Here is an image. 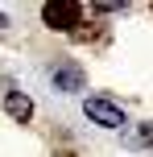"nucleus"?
Instances as JSON below:
<instances>
[{
  "instance_id": "obj_3",
  "label": "nucleus",
  "mask_w": 153,
  "mask_h": 157,
  "mask_svg": "<svg viewBox=\"0 0 153 157\" xmlns=\"http://www.w3.org/2000/svg\"><path fill=\"white\" fill-rule=\"evenodd\" d=\"M0 99H4V112L17 120V124H29V120H33V99L25 91H17L8 78H0Z\"/></svg>"
},
{
  "instance_id": "obj_5",
  "label": "nucleus",
  "mask_w": 153,
  "mask_h": 157,
  "mask_svg": "<svg viewBox=\"0 0 153 157\" xmlns=\"http://www.w3.org/2000/svg\"><path fill=\"white\" fill-rule=\"evenodd\" d=\"M137 141H141V145H153V124L141 128V132H137Z\"/></svg>"
},
{
  "instance_id": "obj_7",
  "label": "nucleus",
  "mask_w": 153,
  "mask_h": 157,
  "mask_svg": "<svg viewBox=\"0 0 153 157\" xmlns=\"http://www.w3.org/2000/svg\"><path fill=\"white\" fill-rule=\"evenodd\" d=\"M58 157H71V153H58Z\"/></svg>"
},
{
  "instance_id": "obj_4",
  "label": "nucleus",
  "mask_w": 153,
  "mask_h": 157,
  "mask_svg": "<svg viewBox=\"0 0 153 157\" xmlns=\"http://www.w3.org/2000/svg\"><path fill=\"white\" fill-rule=\"evenodd\" d=\"M50 78H54V91H83V87H87V75H83V66L75 62V58H62V62L50 71Z\"/></svg>"
},
{
  "instance_id": "obj_1",
  "label": "nucleus",
  "mask_w": 153,
  "mask_h": 157,
  "mask_svg": "<svg viewBox=\"0 0 153 157\" xmlns=\"http://www.w3.org/2000/svg\"><path fill=\"white\" fill-rule=\"evenodd\" d=\"M83 13L87 8L79 4V0H50V4H41V21L50 25V29H75V25H83Z\"/></svg>"
},
{
  "instance_id": "obj_2",
  "label": "nucleus",
  "mask_w": 153,
  "mask_h": 157,
  "mask_svg": "<svg viewBox=\"0 0 153 157\" xmlns=\"http://www.w3.org/2000/svg\"><path fill=\"white\" fill-rule=\"evenodd\" d=\"M83 112H87V120L99 124V128H124V112L116 108L108 95H91V99H83Z\"/></svg>"
},
{
  "instance_id": "obj_6",
  "label": "nucleus",
  "mask_w": 153,
  "mask_h": 157,
  "mask_svg": "<svg viewBox=\"0 0 153 157\" xmlns=\"http://www.w3.org/2000/svg\"><path fill=\"white\" fill-rule=\"evenodd\" d=\"M4 25H8V21H4V13H0V29H4Z\"/></svg>"
}]
</instances>
